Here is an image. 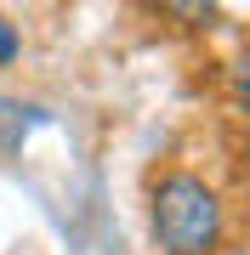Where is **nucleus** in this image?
Returning a JSON list of instances; mask_svg holds the SVG:
<instances>
[{"mask_svg": "<svg viewBox=\"0 0 250 255\" xmlns=\"http://www.w3.org/2000/svg\"><path fill=\"white\" fill-rule=\"evenodd\" d=\"M46 108H34V102H17V97H0V153H17L23 136L34 125H46Z\"/></svg>", "mask_w": 250, "mask_h": 255, "instance_id": "2", "label": "nucleus"}, {"mask_svg": "<svg viewBox=\"0 0 250 255\" xmlns=\"http://www.w3.org/2000/svg\"><path fill=\"white\" fill-rule=\"evenodd\" d=\"M148 227L159 255H216L228 238V204L205 176L165 170L148 193Z\"/></svg>", "mask_w": 250, "mask_h": 255, "instance_id": "1", "label": "nucleus"}, {"mask_svg": "<svg viewBox=\"0 0 250 255\" xmlns=\"http://www.w3.org/2000/svg\"><path fill=\"white\" fill-rule=\"evenodd\" d=\"M17 57H23V34H17V23L0 17V68H11Z\"/></svg>", "mask_w": 250, "mask_h": 255, "instance_id": "3", "label": "nucleus"}]
</instances>
